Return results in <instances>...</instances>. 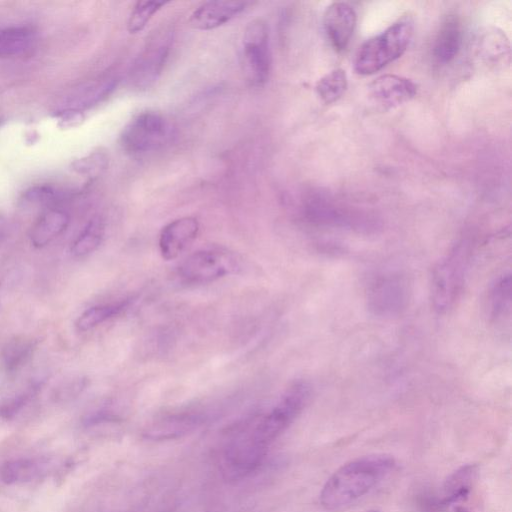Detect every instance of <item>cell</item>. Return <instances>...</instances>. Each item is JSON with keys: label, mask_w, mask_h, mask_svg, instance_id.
<instances>
[{"label": "cell", "mask_w": 512, "mask_h": 512, "mask_svg": "<svg viewBox=\"0 0 512 512\" xmlns=\"http://www.w3.org/2000/svg\"><path fill=\"white\" fill-rule=\"evenodd\" d=\"M7 221L6 219L0 215V243L3 241V239L6 236L7 233Z\"/></svg>", "instance_id": "obj_33"}, {"label": "cell", "mask_w": 512, "mask_h": 512, "mask_svg": "<svg viewBox=\"0 0 512 512\" xmlns=\"http://www.w3.org/2000/svg\"><path fill=\"white\" fill-rule=\"evenodd\" d=\"M108 156L103 151H96L73 162V170L92 181L99 177L108 166Z\"/></svg>", "instance_id": "obj_30"}, {"label": "cell", "mask_w": 512, "mask_h": 512, "mask_svg": "<svg viewBox=\"0 0 512 512\" xmlns=\"http://www.w3.org/2000/svg\"><path fill=\"white\" fill-rule=\"evenodd\" d=\"M35 344L31 340L16 339L9 342L3 350V363L6 370L13 373L22 368L33 355Z\"/></svg>", "instance_id": "obj_26"}, {"label": "cell", "mask_w": 512, "mask_h": 512, "mask_svg": "<svg viewBox=\"0 0 512 512\" xmlns=\"http://www.w3.org/2000/svg\"><path fill=\"white\" fill-rule=\"evenodd\" d=\"M395 468L387 454H371L353 459L338 468L320 492V503L330 511L344 509L364 497Z\"/></svg>", "instance_id": "obj_1"}, {"label": "cell", "mask_w": 512, "mask_h": 512, "mask_svg": "<svg viewBox=\"0 0 512 512\" xmlns=\"http://www.w3.org/2000/svg\"><path fill=\"white\" fill-rule=\"evenodd\" d=\"M131 300L125 299L115 303L99 304L86 309L76 320L79 331H88L105 321L119 315L130 305Z\"/></svg>", "instance_id": "obj_24"}, {"label": "cell", "mask_w": 512, "mask_h": 512, "mask_svg": "<svg viewBox=\"0 0 512 512\" xmlns=\"http://www.w3.org/2000/svg\"><path fill=\"white\" fill-rule=\"evenodd\" d=\"M168 2L165 1H138L135 3L127 22L129 33L136 34L142 31L152 16Z\"/></svg>", "instance_id": "obj_28"}, {"label": "cell", "mask_w": 512, "mask_h": 512, "mask_svg": "<svg viewBox=\"0 0 512 512\" xmlns=\"http://www.w3.org/2000/svg\"><path fill=\"white\" fill-rule=\"evenodd\" d=\"M478 467L467 464L454 471L444 485V497L439 502L441 507L460 505L466 502L476 480Z\"/></svg>", "instance_id": "obj_20"}, {"label": "cell", "mask_w": 512, "mask_h": 512, "mask_svg": "<svg viewBox=\"0 0 512 512\" xmlns=\"http://www.w3.org/2000/svg\"><path fill=\"white\" fill-rule=\"evenodd\" d=\"M462 43L461 22L456 15H448L440 24L435 37L433 54L437 62L447 64L458 54Z\"/></svg>", "instance_id": "obj_19"}, {"label": "cell", "mask_w": 512, "mask_h": 512, "mask_svg": "<svg viewBox=\"0 0 512 512\" xmlns=\"http://www.w3.org/2000/svg\"><path fill=\"white\" fill-rule=\"evenodd\" d=\"M42 386L43 380L37 379L1 398L0 419L8 421L16 417L36 397Z\"/></svg>", "instance_id": "obj_23"}, {"label": "cell", "mask_w": 512, "mask_h": 512, "mask_svg": "<svg viewBox=\"0 0 512 512\" xmlns=\"http://www.w3.org/2000/svg\"><path fill=\"white\" fill-rule=\"evenodd\" d=\"M302 212L307 221L316 225L347 227L356 222L344 208L320 193L309 194L303 201Z\"/></svg>", "instance_id": "obj_16"}, {"label": "cell", "mask_w": 512, "mask_h": 512, "mask_svg": "<svg viewBox=\"0 0 512 512\" xmlns=\"http://www.w3.org/2000/svg\"><path fill=\"white\" fill-rule=\"evenodd\" d=\"M117 85L114 77H105L90 80L71 88L59 100L56 110L82 112L105 98H107Z\"/></svg>", "instance_id": "obj_10"}, {"label": "cell", "mask_w": 512, "mask_h": 512, "mask_svg": "<svg viewBox=\"0 0 512 512\" xmlns=\"http://www.w3.org/2000/svg\"><path fill=\"white\" fill-rule=\"evenodd\" d=\"M368 92L376 104L391 109L412 100L417 94V85L408 78L385 74L368 85Z\"/></svg>", "instance_id": "obj_11"}, {"label": "cell", "mask_w": 512, "mask_h": 512, "mask_svg": "<svg viewBox=\"0 0 512 512\" xmlns=\"http://www.w3.org/2000/svg\"><path fill=\"white\" fill-rule=\"evenodd\" d=\"M205 415L194 410L172 412L153 420L144 430L151 440H170L195 430L204 421Z\"/></svg>", "instance_id": "obj_13"}, {"label": "cell", "mask_w": 512, "mask_h": 512, "mask_svg": "<svg viewBox=\"0 0 512 512\" xmlns=\"http://www.w3.org/2000/svg\"><path fill=\"white\" fill-rule=\"evenodd\" d=\"M171 136V127L163 115L156 111H143L134 116L123 128L119 142L130 155H143L164 146Z\"/></svg>", "instance_id": "obj_7"}, {"label": "cell", "mask_w": 512, "mask_h": 512, "mask_svg": "<svg viewBox=\"0 0 512 512\" xmlns=\"http://www.w3.org/2000/svg\"><path fill=\"white\" fill-rule=\"evenodd\" d=\"M60 123L63 127H71L79 124L83 120V113L76 111H61L57 113Z\"/></svg>", "instance_id": "obj_32"}, {"label": "cell", "mask_w": 512, "mask_h": 512, "mask_svg": "<svg viewBox=\"0 0 512 512\" xmlns=\"http://www.w3.org/2000/svg\"><path fill=\"white\" fill-rule=\"evenodd\" d=\"M199 232L195 217L185 216L165 225L159 235V250L166 260L177 258L192 243Z\"/></svg>", "instance_id": "obj_15"}, {"label": "cell", "mask_w": 512, "mask_h": 512, "mask_svg": "<svg viewBox=\"0 0 512 512\" xmlns=\"http://www.w3.org/2000/svg\"><path fill=\"white\" fill-rule=\"evenodd\" d=\"M271 51L269 31L262 19H254L244 30L242 40L241 65L250 85H264L271 71Z\"/></svg>", "instance_id": "obj_8"}, {"label": "cell", "mask_w": 512, "mask_h": 512, "mask_svg": "<svg viewBox=\"0 0 512 512\" xmlns=\"http://www.w3.org/2000/svg\"><path fill=\"white\" fill-rule=\"evenodd\" d=\"M248 4L240 1L204 2L191 14L189 25L197 30L218 28L242 13Z\"/></svg>", "instance_id": "obj_17"}, {"label": "cell", "mask_w": 512, "mask_h": 512, "mask_svg": "<svg viewBox=\"0 0 512 512\" xmlns=\"http://www.w3.org/2000/svg\"><path fill=\"white\" fill-rule=\"evenodd\" d=\"M36 43V33L29 26H10L0 30V57L17 58L27 55Z\"/></svg>", "instance_id": "obj_21"}, {"label": "cell", "mask_w": 512, "mask_h": 512, "mask_svg": "<svg viewBox=\"0 0 512 512\" xmlns=\"http://www.w3.org/2000/svg\"><path fill=\"white\" fill-rule=\"evenodd\" d=\"M70 223V215L60 208H48L43 212L36 222L33 224L29 238L32 246L35 248H43L68 228Z\"/></svg>", "instance_id": "obj_18"}, {"label": "cell", "mask_w": 512, "mask_h": 512, "mask_svg": "<svg viewBox=\"0 0 512 512\" xmlns=\"http://www.w3.org/2000/svg\"><path fill=\"white\" fill-rule=\"evenodd\" d=\"M371 512H377V511H371Z\"/></svg>", "instance_id": "obj_35"}, {"label": "cell", "mask_w": 512, "mask_h": 512, "mask_svg": "<svg viewBox=\"0 0 512 512\" xmlns=\"http://www.w3.org/2000/svg\"><path fill=\"white\" fill-rule=\"evenodd\" d=\"M413 35V22L403 17L359 48L354 69L360 75H372L402 56Z\"/></svg>", "instance_id": "obj_3"}, {"label": "cell", "mask_w": 512, "mask_h": 512, "mask_svg": "<svg viewBox=\"0 0 512 512\" xmlns=\"http://www.w3.org/2000/svg\"><path fill=\"white\" fill-rule=\"evenodd\" d=\"M473 248L468 239L458 241L432 273L431 294L434 308L443 313L459 297L469 268Z\"/></svg>", "instance_id": "obj_4"}, {"label": "cell", "mask_w": 512, "mask_h": 512, "mask_svg": "<svg viewBox=\"0 0 512 512\" xmlns=\"http://www.w3.org/2000/svg\"><path fill=\"white\" fill-rule=\"evenodd\" d=\"M454 511H455V512H473V511H471L468 507H465V506H463L462 504H460V505H455V506H454Z\"/></svg>", "instance_id": "obj_34"}, {"label": "cell", "mask_w": 512, "mask_h": 512, "mask_svg": "<svg viewBox=\"0 0 512 512\" xmlns=\"http://www.w3.org/2000/svg\"><path fill=\"white\" fill-rule=\"evenodd\" d=\"M309 395L310 387L306 382L293 383L266 415L248 425L247 436L252 446L266 455L270 445L302 412Z\"/></svg>", "instance_id": "obj_2"}, {"label": "cell", "mask_w": 512, "mask_h": 512, "mask_svg": "<svg viewBox=\"0 0 512 512\" xmlns=\"http://www.w3.org/2000/svg\"><path fill=\"white\" fill-rule=\"evenodd\" d=\"M242 263V258L228 249H202L179 265L178 276L187 284H206L238 273L243 268Z\"/></svg>", "instance_id": "obj_6"}, {"label": "cell", "mask_w": 512, "mask_h": 512, "mask_svg": "<svg viewBox=\"0 0 512 512\" xmlns=\"http://www.w3.org/2000/svg\"><path fill=\"white\" fill-rule=\"evenodd\" d=\"M105 235V223L100 216L93 217L73 241L70 251L75 257H84L100 246Z\"/></svg>", "instance_id": "obj_22"}, {"label": "cell", "mask_w": 512, "mask_h": 512, "mask_svg": "<svg viewBox=\"0 0 512 512\" xmlns=\"http://www.w3.org/2000/svg\"><path fill=\"white\" fill-rule=\"evenodd\" d=\"M510 275L501 276L494 284L490 294V310L493 317L498 318L510 310L511 299Z\"/></svg>", "instance_id": "obj_29"}, {"label": "cell", "mask_w": 512, "mask_h": 512, "mask_svg": "<svg viewBox=\"0 0 512 512\" xmlns=\"http://www.w3.org/2000/svg\"><path fill=\"white\" fill-rule=\"evenodd\" d=\"M408 281L398 272H386L375 277L367 289V306L380 317H392L406 309L409 301Z\"/></svg>", "instance_id": "obj_9"}, {"label": "cell", "mask_w": 512, "mask_h": 512, "mask_svg": "<svg viewBox=\"0 0 512 512\" xmlns=\"http://www.w3.org/2000/svg\"><path fill=\"white\" fill-rule=\"evenodd\" d=\"M67 192L48 184L34 185L28 188L22 196L25 204L52 206L63 201Z\"/></svg>", "instance_id": "obj_27"}, {"label": "cell", "mask_w": 512, "mask_h": 512, "mask_svg": "<svg viewBox=\"0 0 512 512\" xmlns=\"http://www.w3.org/2000/svg\"><path fill=\"white\" fill-rule=\"evenodd\" d=\"M173 37V28L164 25L150 34L128 73L133 89L144 91L156 83L169 57Z\"/></svg>", "instance_id": "obj_5"}, {"label": "cell", "mask_w": 512, "mask_h": 512, "mask_svg": "<svg viewBox=\"0 0 512 512\" xmlns=\"http://www.w3.org/2000/svg\"><path fill=\"white\" fill-rule=\"evenodd\" d=\"M347 85L348 79L345 70L336 68L317 81L315 90L321 101L331 104L343 95Z\"/></svg>", "instance_id": "obj_25"}, {"label": "cell", "mask_w": 512, "mask_h": 512, "mask_svg": "<svg viewBox=\"0 0 512 512\" xmlns=\"http://www.w3.org/2000/svg\"><path fill=\"white\" fill-rule=\"evenodd\" d=\"M53 463L47 457H19L0 464V481L6 485H20L48 476Z\"/></svg>", "instance_id": "obj_14"}, {"label": "cell", "mask_w": 512, "mask_h": 512, "mask_svg": "<svg viewBox=\"0 0 512 512\" xmlns=\"http://www.w3.org/2000/svg\"><path fill=\"white\" fill-rule=\"evenodd\" d=\"M483 40L482 51L487 58L505 54V50L508 48L506 47L508 45L507 39L501 32L490 31L484 35Z\"/></svg>", "instance_id": "obj_31"}, {"label": "cell", "mask_w": 512, "mask_h": 512, "mask_svg": "<svg viewBox=\"0 0 512 512\" xmlns=\"http://www.w3.org/2000/svg\"><path fill=\"white\" fill-rule=\"evenodd\" d=\"M357 21V15L346 2H333L323 15V27L332 47L341 52L348 46Z\"/></svg>", "instance_id": "obj_12"}]
</instances>
